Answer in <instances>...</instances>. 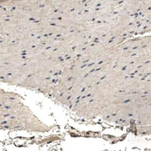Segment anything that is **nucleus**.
I'll list each match as a JSON object with an SVG mask.
<instances>
[]
</instances>
